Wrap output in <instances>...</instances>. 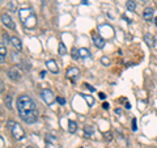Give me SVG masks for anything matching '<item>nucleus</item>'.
<instances>
[{
  "label": "nucleus",
  "mask_w": 157,
  "mask_h": 148,
  "mask_svg": "<svg viewBox=\"0 0 157 148\" xmlns=\"http://www.w3.org/2000/svg\"><path fill=\"white\" fill-rule=\"evenodd\" d=\"M16 107H17L20 118H21L25 123L33 125V123L37 122V119H38L37 105L30 96H28V95L20 96L16 101Z\"/></svg>",
  "instance_id": "f257e3e1"
},
{
  "label": "nucleus",
  "mask_w": 157,
  "mask_h": 148,
  "mask_svg": "<svg viewBox=\"0 0 157 148\" xmlns=\"http://www.w3.org/2000/svg\"><path fill=\"white\" fill-rule=\"evenodd\" d=\"M20 18H21L24 25H25L28 29H33L37 24V17H36V14L33 13V11L30 8L20 9Z\"/></svg>",
  "instance_id": "f03ea898"
},
{
  "label": "nucleus",
  "mask_w": 157,
  "mask_h": 148,
  "mask_svg": "<svg viewBox=\"0 0 157 148\" xmlns=\"http://www.w3.org/2000/svg\"><path fill=\"white\" fill-rule=\"evenodd\" d=\"M7 127L9 129L12 136H13L16 140H22V139H24V136H25V131H24V129L18 125L17 122H14V121H8V122H7Z\"/></svg>",
  "instance_id": "7ed1b4c3"
},
{
  "label": "nucleus",
  "mask_w": 157,
  "mask_h": 148,
  "mask_svg": "<svg viewBox=\"0 0 157 148\" xmlns=\"http://www.w3.org/2000/svg\"><path fill=\"white\" fill-rule=\"evenodd\" d=\"M8 77L11 79L12 81H18V80H21V77H22V72L17 66H13L8 70Z\"/></svg>",
  "instance_id": "20e7f679"
},
{
  "label": "nucleus",
  "mask_w": 157,
  "mask_h": 148,
  "mask_svg": "<svg viewBox=\"0 0 157 148\" xmlns=\"http://www.w3.org/2000/svg\"><path fill=\"white\" fill-rule=\"evenodd\" d=\"M41 97H42V100L47 103V105H51V103L56 100L55 96H54V93L50 89H43L41 92Z\"/></svg>",
  "instance_id": "39448f33"
},
{
  "label": "nucleus",
  "mask_w": 157,
  "mask_h": 148,
  "mask_svg": "<svg viewBox=\"0 0 157 148\" xmlns=\"http://www.w3.org/2000/svg\"><path fill=\"white\" fill-rule=\"evenodd\" d=\"M66 75H67V77L70 79L72 83H76L77 77L80 76V71H78V68H76V67H71V68H68V70H67Z\"/></svg>",
  "instance_id": "423d86ee"
},
{
  "label": "nucleus",
  "mask_w": 157,
  "mask_h": 148,
  "mask_svg": "<svg viewBox=\"0 0 157 148\" xmlns=\"http://www.w3.org/2000/svg\"><path fill=\"white\" fill-rule=\"evenodd\" d=\"M2 22H3V25L8 28V29H12V30H14L16 29V25H14V22H13V20L8 16L7 13H3L2 14Z\"/></svg>",
  "instance_id": "0eeeda50"
},
{
  "label": "nucleus",
  "mask_w": 157,
  "mask_h": 148,
  "mask_svg": "<svg viewBox=\"0 0 157 148\" xmlns=\"http://www.w3.org/2000/svg\"><path fill=\"white\" fill-rule=\"evenodd\" d=\"M46 67L47 70L50 71L51 73H58L59 72V67H58V63L54 60V59H48V60H46Z\"/></svg>",
  "instance_id": "6e6552de"
},
{
  "label": "nucleus",
  "mask_w": 157,
  "mask_h": 148,
  "mask_svg": "<svg viewBox=\"0 0 157 148\" xmlns=\"http://www.w3.org/2000/svg\"><path fill=\"white\" fill-rule=\"evenodd\" d=\"M153 17H155V11H153V8L147 7V8L144 9V12H143V18L145 20V21L151 22L152 20H153Z\"/></svg>",
  "instance_id": "1a4fd4ad"
},
{
  "label": "nucleus",
  "mask_w": 157,
  "mask_h": 148,
  "mask_svg": "<svg viewBox=\"0 0 157 148\" xmlns=\"http://www.w3.org/2000/svg\"><path fill=\"white\" fill-rule=\"evenodd\" d=\"M93 43H94V46L97 49H102L105 46V39L100 34H93Z\"/></svg>",
  "instance_id": "9d476101"
},
{
  "label": "nucleus",
  "mask_w": 157,
  "mask_h": 148,
  "mask_svg": "<svg viewBox=\"0 0 157 148\" xmlns=\"http://www.w3.org/2000/svg\"><path fill=\"white\" fill-rule=\"evenodd\" d=\"M11 45L16 49L17 51H20L22 49V45H21V41L16 37V36H13V37H11Z\"/></svg>",
  "instance_id": "9b49d317"
},
{
  "label": "nucleus",
  "mask_w": 157,
  "mask_h": 148,
  "mask_svg": "<svg viewBox=\"0 0 157 148\" xmlns=\"http://www.w3.org/2000/svg\"><path fill=\"white\" fill-rule=\"evenodd\" d=\"M7 54H8V51H7V49H6V45L2 43V45H0V63H2V64L6 62Z\"/></svg>",
  "instance_id": "f8f14e48"
},
{
  "label": "nucleus",
  "mask_w": 157,
  "mask_h": 148,
  "mask_svg": "<svg viewBox=\"0 0 157 148\" xmlns=\"http://www.w3.org/2000/svg\"><path fill=\"white\" fill-rule=\"evenodd\" d=\"M144 42L147 43L148 47H155V38L152 37V34H145L144 36Z\"/></svg>",
  "instance_id": "ddd939ff"
},
{
  "label": "nucleus",
  "mask_w": 157,
  "mask_h": 148,
  "mask_svg": "<svg viewBox=\"0 0 157 148\" xmlns=\"http://www.w3.org/2000/svg\"><path fill=\"white\" fill-rule=\"evenodd\" d=\"M76 130H77V123L75 121H68V132L75 134Z\"/></svg>",
  "instance_id": "4468645a"
},
{
  "label": "nucleus",
  "mask_w": 157,
  "mask_h": 148,
  "mask_svg": "<svg viewBox=\"0 0 157 148\" xmlns=\"http://www.w3.org/2000/svg\"><path fill=\"white\" fill-rule=\"evenodd\" d=\"M12 98H13L12 95H7L6 98H4V103H6L7 109H9V110H12V109H13V107H12Z\"/></svg>",
  "instance_id": "2eb2a0df"
},
{
  "label": "nucleus",
  "mask_w": 157,
  "mask_h": 148,
  "mask_svg": "<svg viewBox=\"0 0 157 148\" xmlns=\"http://www.w3.org/2000/svg\"><path fill=\"white\" fill-rule=\"evenodd\" d=\"M58 53H59V55H62V56H64L66 54H67V49L64 46V43L63 42H59V45H58Z\"/></svg>",
  "instance_id": "dca6fc26"
},
{
  "label": "nucleus",
  "mask_w": 157,
  "mask_h": 148,
  "mask_svg": "<svg viewBox=\"0 0 157 148\" xmlns=\"http://www.w3.org/2000/svg\"><path fill=\"white\" fill-rule=\"evenodd\" d=\"M81 96H82V98H84V100L86 101V103H88L89 106L94 105V98H93L90 95H84V93H81Z\"/></svg>",
  "instance_id": "f3484780"
},
{
  "label": "nucleus",
  "mask_w": 157,
  "mask_h": 148,
  "mask_svg": "<svg viewBox=\"0 0 157 148\" xmlns=\"http://www.w3.org/2000/svg\"><path fill=\"white\" fill-rule=\"evenodd\" d=\"M78 53H80V58H84V59H86V58H90V51L88 50V49H78Z\"/></svg>",
  "instance_id": "a211bd4d"
},
{
  "label": "nucleus",
  "mask_w": 157,
  "mask_h": 148,
  "mask_svg": "<svg viewBox=\"0 0 157 148\" xmlns=\"http://www.w3.org/2000/svg\"><path fill=\"white\" fill-rule=\"evenodd\" d=\"M93 132H94V129H93V126H85V127H84V135H85L86 138L93 136Z\"/></svg>",
  "instance_id": "6ab92c4d"
},
{
  "label": "nucleus",
  "mask_w": 157,
  "mask_h": 148,
  "mask_svg": "<svg viewBox=\"0 0 157 148\" xmlns=\"http://www.w3.org/2000/svg\"><path fill=\"white\" fill-rule=\"evenodd\" d=\"M126 8H127V11H135V8H136V3H135V0H127V3H126Z\"/></svg>",
  "instance_id": "aec40b11"
},
{
  "label": "nucleus",
  "mask_w": 157,
  "mask_h": 148,
  "mask_svg": "<svg viewBox=\"0 0 157 148\" xmlns=\"http://www.w3.org/2000/svg\"><path fill=\"white\" fill-rule=\"evenodd\" d=\"M71 55H72V58L75 59V60H77V59L80 58V53H78V50H77V49H75V47H73L72 50H71Z\"/></svg>",
  "instance_id": "412c9836"
},
{
  "label": "nucleus",
  "mask_w": 157,
  "mask_h": 148,
  "mask_svg": "<svg viewBox=\"0 0 157 148\" xmlns=\"http://www.w3.org/2000/svg\"><path fill=\"white\" fill-rule=\"evenodd\" d=\"M101 63H102L104 66H109V64H110V59L107 58V56H102V58H101Z\"/></svg>",
  "instance_id": "4be33fe9"
},
{
  "label": "nucleus",
  "mask_w": 157,
  "mask_h": 148,
  "mask_svg": "<svg viewBox=\"0 0 157 148\" xmlns=\"http://www.w3.org/2000/svg\"><path fill=\"white\" fill-rule=\"evenodd\" d=\"M3 43L6 45V43H11V38L8 37V34L7 33H4L3 34Z\"/></svg>",
  "instance_id": "5701e85b"
},
{
  "label": "nucleus",
  "mask_w": 157,
  "mask_h": 148,
  "mask_svg": "<svg viewBox=\"0 0 157 148\" xmlns=\"http://www.w3.org/2000/svg\"><path fill=\"white\" fill-rule=\"evenodd\" d=\"M56 101L60 103V105H66V100H64L63 97H58V98H56Z\"/></svg>",
  "instance_id": "b1692460"
},
{
  "label": "nucleus",
  "mask_w": 157,
  "mask_h": 148,
  "mask_svg": "<svg viewBox=\"0 0 157 148\" xmlns=\"http://www.w3.org/2000/svg\"><path fill=\"white\" fill-rule=\"evenodd\" d=\"M115 114H118V115H122V114H123V110L119 109V107H117V109H115Z\"/></svg>",
  "instance_id": "393cba45"
},
{
  "label": "nucleus",
  "mask_w": 157,
  "mask_h": 148,
  "mask_svg": "<svg viewBox=\"0 0 157 148\" xmlns=\"http://www.w3.org/2000/svg\"><path fill=\"white\" fill-rule=\"evenodd\" d=\"M136 129H137V127H136V119L134 118V119H132V130L136 131Z\"/></svg>",
  "instance_id": "a878e982"
},
{
  "label": "nucleus",
  "mask_w": 157,
  "mask_h": 148,
  "mask_svg": "<svg viewBox=\"0 0 157 148\" xmlns=\"http://www.w3.org/2000/svg\"><path fill=\"white\" fill-rule=\"evenodd\" d=\"M85 87H86V88H88V89H89L90 92H94V91H96V89H94V88H93L92 85H89V84H85Z\"/></svg>",
  "instance_id": "bb28decb"
},
{
  "label": "nucleus",
  "mask_w": 157,
  "mask_h": 148,
  "mask_svg": "<svg viewBox=\"0 0 157 148\" xmlns=\"http://www.w3.org/2000/svg\"><path fill=\"white\" fill-rule=\"evenodd\" d=\"M98 96H100L101 100H105V98H106V95H105V93H100V95H98Z\"/></svg>",
  "instance_id": "cd10ccee"
},
{
  "label": "nucleus",
  "mask_w": 157,
  "mask_h": 148,
  "mask_svg": "<svg viewBox=\"0 0 157 148\" xmlns=\"http://www.w3.org/2000/svg\"><path fill=\"white\" fill-rule=\"evenodd\" d=\"M102 107H104V109H109V103L104 102V103H102Z\"/></svg>",
  "instance_id": "c85d7f7f"
},
{
  "label": "nucleus",
  "mask_w": 157,
  "mask_h": 148,
  "mask_svg": "<svg viewBox=\"0 0 157 148\" xmlns=\"http://www.w3.org/2000/svg\"><path fill=\"white\" fill-rule=\"evenodd\" d=\"M45 75H46V72L42 71V72H41V77H45Z\"/></svg>",
  "instance_id": "c756f323"
},
{
  "label": "nucleus",
  "mask_w": 157,
  "mask_h": 148,
  "mask_svg": "<svg viewBox=\"0 0 157 148\" xmlns=\"http://www.w3.org/2000/svg\"><path fill=\"white\" fill-rule=\"evenodd\" d=\"M0 84H2V92H4V81H2Z\"/></svg>",
  "instance_id": "7c9ffc66"
},
{
  "label": "nucleus",
  "mask_w": 157,
  "mask_h": 148,
  "mask_svg": "<svg viewBox=\"0 0 157 148\" xmlns=\"http://www.w3.org/2000/svg\"><path fill=\"white\" fill-rule=\"evenodd\" d=\"M81 3H82V4H89V2H88V0H82Z\"/></svg>",
  "instance_id": "2f4dec72"
},
{
  "label": "nucleus",
  "mask_w": 157,
  "mask_h": 148,
  "mask_svg": "<svg viewBox=\"0 0 157 148\" xmlns=\"http://www.w3.org/2000/svg\"><path fill=\"white\" fill-rule=\"evenodd\" d=\"M155 24H156V26H157V17L155 18Z\"/></svg>",
  "instance_id": "473e14b6"
},
{
  "label": "nucleus",
  "mask_w": 157,
  "mask_h": 148,
  "mask_svg": "<svg viewBox=\"0 0 157 148\" xmlns=\"http://www.w3.org/2000/svg\"><path fill=\"white\" fill-rule=\"evenodd\" d=\"M26 148H34V147H30V146H29V147H26Z\"/></svg>",
  "instance_id": "72a5a7b5"
},
{
  "label": "nucleus",
  "mask_w": 157,
  "mask_h": 148,
  "mask_svg": "<svg viewBox=\"0 0 157 148\" xmlns=\"http://www.w3.org/2000/svg\"><path fill=\"white\" fill-rule=\"evenodd\" d=\"M156 7H157V4H156Z\"/></svg>",
  "instance_id": "f704fd0d"
}]
</instances>
